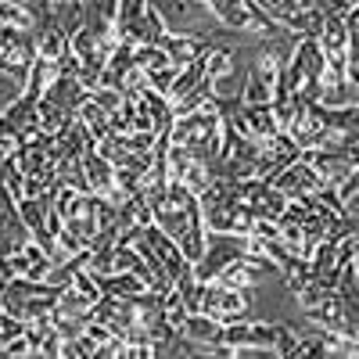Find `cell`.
Returning <instances> with one entry per match:
<instances>
[{
    "label": "cell",
    "mask_w": 359,
    "mask_h": 359,
    "mask_svg": "<svg viewBox=\"0 0 359 359\" xmlns=\"http://www.w3.org/2000/svg\"><path fill=\"white\" fill-rule=\"evenodd\" d=\"M219 133H223V115L212 101H208L205 108L176 115L172 126H169V140L187 147V151L205 165L216 162V155H219Z\"/></svg>",
    "instance_id": "cell-1"
},
{
    "label": "cell",
    "mask_w": 359,
    "mask_h": 359,
    "mask_svg": "<svg viewBox=\"0 0 359 359\" xmlns=\"http://www.w3.org/2000/svg\"><path fill=\"white\" fill-rule=\"evenodd\" d=\"M248 309H252V302H248L245 287H226L219 280H205L198 313L216 316L219 323H233V320H248Z\"/></svg>",
    "instance_id": "cell-2"
},
{
    "label": "cell",
    "mask_w": 359,
    "mask_h": 359,
    "mask_svg": "<svg viewBox=\"0 0 359 359\" xmlns=\"http://www.w3.org/2000/svg\"><path fill=\"white\" fill-rule=\"evenodd\" d=\"M245 252H248V237L245 233H216V230H208V248L194 262L198 280H216L223 273V266H230L237 255H245Z\"/></svg>",
    "instance_id": "cell-3"
},
{
    "label": "cell",
    "mask_w": 359,
    "mask_h": 359,
    "mask_svg": "<svg viewBox=\"0 0 359 359\" xmlns=\"http://www.w3.org/2000/svg\"><path fill=\"white\" fill-rule=\"evenodd\" d=\"M162 50L169 54V65L184 69L191 62H198V57H205L208 50H212V36H198V33H187V29H169V33L158 40Z\"/></svg>",
    "instance_id": "cell-4"
},
{
    "label": "cell",
    "mask_w": 359,
    "mask_h": 359,
    "mask_svg": "<svg viewBox=\"0 0 359 359\" xmlns=\"http://www.w3.org/2000/svg\"><path fill=\"white\" fill-rule=\"evenodd\" d=\"M169 33V25L162 22V15L147 4V15H140L137 22H118L115 25V36L118 43H130V47H144V43H158Z\"/></svg>",
    "instance_id": "cell-5"
},
{
    "label": "cell",
    "mask_w": 359,
    "mask_h": 359,
    "mask_svg": "<svg viewBox=\"0 0 359 359\" xmlns=\"http://www.w3.org/2000/svg\"><path fill=\"white\" fill-rule=\"evenodd\" d=\"M273 187H280L287 198H298V194H309V191H320L323 187V180L316 176V169L302 158H294L291 165H284L273 180Z\"/></svg>",
    "instance_id": "cell-6"
},
{
    "label": "cell",
    "mask_w": 359,
    "mask_h": 359,
    "mask_svg": "<svg viewBox=\"0 0 359 359\" xmlns=\"http://www.w3.org/2000/svg\"><path fill=\"white\" fill-rule=\"evenodd\" d=\"M43 97L54 101L57 108H65L69 115H79V108H83L86 97H90V90H86L76 76H54V83L43 90Z\"/></svg>",
    "instance_id": "cell-7"
},
{
    "label": "cell",
    "mask_w": 359,
    "mask_h": 359,
    "mask_svg": "<svg viewBox=\"0 0 359 359\" xmlns=\"http://www.w3.org/2000/svg\"><path fill=\"white\" fill-rule=\"evenodd\" d=\"M201 8L212 11V18L230 29V33H248L252 15H248V0H201Z\"/></svg>",
    "instance_id": "cell-8"
},
{
    "label": "cell",
    "mask_w": 359,
    "mask_h": 359,
    "mask_svg": "<svg viewBox=\"0 0 359 359\" xmlns=\"http://www.w3.org/2000/svg\"><path fill=\"white\" fill-rule=\"evenodd\" d=\"M316 40H320L327 57H348V22H345V15H338V11L327 15L323 18V33Z\"/></svg>",
    "instance_id": "cell-9"
},
{
    "label": "cell",
    "mask_w": 359,
    "mask_h": 359,
    "mask_svg": "<svg viewBox=\"0 0 359 359\" xmlns=\"http://www.w3.org/2000/svg\"><path fill=\"white\" fill-rule=\"evenodd\" d=\"M180 334H187V338H194L201 345H212L216 348L223 341V323L216 316H208V313H187L184 327H180Z\"/></svg>",
    "instance_id": "cell-10"
},
{
    "label": "cell",
    "mask_w": 359,
    "mask_h": 359,
    "mask_svg": "<svg viewBox=\"0 0 359 359\" xmlns=\"http://www.w3.org/2000/svg\"><path fill=\"white\" fill-rule=\"evenodd\" d=\"M180 252H184V259L187 262H198L201 255H205V248H208V226H205V216L198 212L194 219H191V226L180 233Z\"/></svg>",
    "instance_id": "cell-11"
},
{
    "label": "cell",
    "mask_w": 359,
    "mask_h": 359,
    "mask_svg": "<svg viewBox=\"0 0 359 359\" xmlns=\"http://www.w3.org/2000/svg\"><path fill=\"white\" fill-rule=\"evenodd\" d=\"M97 277V273H94ZM97 284H101V291L104 294H115V298H137V294H144L147 291V284L137 277V273H101L97 277Z\"/></svg>",
    "instance_id": "cell-12"
},
{
    "label": "cell",
    "mask_w": 359,
    "mask_h": 359,
    "mask_svg": "<svg viewBox=\"0 0 359 359\" xmlns=\"http://www.w3.org/2000/svg\"><path fill=\"white\" fill-rule=\"evenodd\" d=\"M69 47H72V36L62 33L57 25H43V29H36V57L57 62V57H62Z\"/></svg>",
    "instance_id": "cell-13"
},
{
    "label": "cell",
    "mask_w": 359,
    "mask_h": 359,
    "mask_svg": "<svg viewBox=\"0 0 359 359\" xmlns=\"http://www.w3.org/2000/svg\"><path fill=\"white\" fill-rule=\"evenodd\" d=\"M79 118L86 123V130L94 133V140H104V137L115 133V130H111V111H104L94 97H86V104L79 108Z\"/></svg>",
    "instance_id": "cell-14"
},
{
    "label": "cell",
    "mask_w": 359,
    "mask_h": 359,
    "mask_svg": "<svg viewBox=\"0 0 359 359\" xmlns=\"http://www.w3.org/2000/svg\"><path fill=\"white\" fill-rule=\"evenodd\" d=\"M201 79H205V57H198V62H191V65H184V69L176 72L172 90H169V101H172V104H176V101H184Z\"/></svg>",
    "instance_id": "cell-15"
},
{
    "label": "cell",
    "mask_w": 359,
    "mask_h": 359,
    "mask_svg": "<svg viewBox=\"0 0 359 359\" xmlns=\"http://www.w3.org/2000/svg\"><path fill=\"white\" fill-rule=\"evenodd\" d=\"M323 18H327V15H323L320 8H298L284 25L291 29L294 36H320V33H323Z\"/></svg>",
    "instance_id": "cell-16"
},
{
    "label": "cell",
    "mask_w": 359,
    "mask_h": 359,
    "mask_svg": "<svg viewBox=\"0 0 359 359\" xmlns=\"http://www.w3.org/2000/svg\"><path fill=\"white\" fill-rule=\"evenodd\" d=\"M169 29H180V22H191V11H194V0H147Z\"/></svg>",
    "instance_id": "cell-17"
},
{
    "label": "cell",
    "mask_w": 359,
    "mask_h": 359,
    "mask_svg": "<svg viewBox=\"0 0 359 359\" xmlns=\"http://www.w3.org/2000/svg\"><path fill=\"white\" fill-rule=\"evenodd\" d=\"M54 76H57V65L54 62H47V57H36L33 65H29V79H25V90L33 97H43V90L54 83Z\"/></svg>",
    "instance_id": "cell-18"
},
{
    "label": "cell",
    "mask_w": 359,
    "mask_h": 359,
    "mask_svg": "<svg viewBox=\"0 0 359 359\" xmlns=\"http://www.w3.org/2000/svg\"><path fill=\"white\" fill-rule=\"evenodd\" d=\"M237 69V57H233V47L230 43H212V50L205 54V76L208 79H216L223 72Z\"/></svg>",
    "instance_id": "cell-19"
},
{
    "label": "cell",
    "mask_w": 359,
    "mask_h": 359,
    "mask_svg": "<svg viewBox=\"0 0 359 359\" xmlns=\"http://www.w3.org/2000/svg\"><path fill=\"white\" fill-rule=\"evenodd\" d=\"M241 90H245V72H223L212 79V101H241Z\"/></svg>",
    "instance_id": "cell-20"
},
{
    "label": "cell",
    "mask_w": 359,
    "mask_h": 359,
    "mask_svg": "<svg viewBox=\"0 0 359 359\" xmlns=\"http://www.w3.org/2000/svg\"><path fill=\"white\" fill-rule=\"evenodd\" d=\"M36 118H40V130H47V133H62V126L69 123V118H76V115H69L65 108H57L54 101L40 97V101H36Z\"/></svg>",
    "instance_id": "cell-21"
},
{
    "label": "cell",
    "mask_w": 359,
    "mask_h": 359,
    "mask_svg": "<svg viewBox=\"0 0 359 359\" xmlns=\"http://www.w3.org/2000/svg\"><path fill=\"white\" fill-rule=\"evenodd\" d=\"M280 327H284V323H252V320H248L245 348H262V352H269V348H273V341H277V334H280Z\"/></svg>",
    "instance_id": "cell-22"
},
{
    "label": "cell",
    "mask_w": 359,
    "mask_h": 359,
    "mask_svg": "<svg viewBox=\"0 0 359 359\" xmlns=\"http://www.w3.org/2000/svg\"><path fill=\"white\" fill-rule=\"evenodd\" d=\"M133 62H137V69H144L151 76V72L169 65V54L162 50V43H144V47H133Z\"/></svg>",
    "instance_id": "cell-23"
},
{
    "label": "cell",
    "mask_w": 359,
    "mask_h": 359,
    "mask_svg": "<svg viewBox=\"0 0 359 359\" xmlns=\"http://www.w3.org/2000/svg\"><path fill=\"white\" fill-rule=\"evenodd\" d=\"M0 22L15 25V29H36V18L22 0H0Z\"/></svg>",
    "instance_id": "cell-24"
},
{
    "label": "cell",
    "mask_w": 359,
    "mask_h": 359,
    "mask_svg": "<svg viewBox=\"0 0 359 359\" xmlns=\"http://www.w3.org/2000/svg\"><path fill=\"white\" fill-rule=\"evenodd\" d=\"M18 338H25V320L15 316V313H0V355H4V348Z\"/></svg>",
    "instance_id": "cell-25"
},
{
    "label": "cell",
    "mask_w": 359,
    "mask_h": 359,
    "mask_svg": "<svg viewBox=\"0 0 359 359\" xmlns=\"http://www.w3.org/2000/svg\"><path fill=\"white\" fill-rule=\"evenodd\" d=\"M118 137H123L126 151H133V155H151L155 140H158V133H151V130H133V133H118Z\"/></svg>",
    "instance_id": "cell-26"
},
{
    "label": "cell",
    "mask_w": 359,
    "mask_h": 359,
    "mask_svg": "<svg viewBox=\"0 0 359 359\" xmlns=\"http://www.w3.org/2000/svg\"><path fill=\"white\" fill-rule=\"evenodd\" d=\"M273 97V90H269L252 69L245 72V90H241V101H248V104H262V101H269Z\"/></svg>",
    "instance_id": "cell-27"
},
{
    "label": "cell",
    "mask_w": 359,
    "mask_h": 359,
    "mask_svg": "<svg viewBox=\"0 0 359 359\" xmlns=\"http://www.w3.org/2000/svg\"><path fill=\"white\" fill-rule=\"evenodd\" d=\"M298 345H302V334L294 331V327H280V334H277V341H273V355H284V359H291V355H298Z\"/></svg>",
    "instance_id": "cell-28"
},
{
    "label": "cell",
    "mask_w": 359,
    "mask_h": 359,
    "mask_svg": "<svg viewBox=\"0 0 359 359\" xmlns=\"http://www.w3.org/2000/svg\"><path fill=\"white\" fill-rule=\"evenodd\" d=\"M90 97H94L104 111L123 108V90H115V86H94V90H90Z\"/></svg>",
    "instance_id": "cell-29"
},
{
    "label": "cell",
    "mask_w": 359,
    "mask_h": 359,
    "mask_svg": "<svg viewBox=\"0 0 359 359\" xmlns=\"http://www.w3.org/2000/svg\"><path fill=\"white\" fill-rule=\"evenodd\" d=\"M255 4H262L269 15H273V22H280V25L298 11V0H255Z\"/></svg>",
    "instance_id": "cell-30"
},
{
    "label": "cell",
    "mask_w": 359,
    "mask_h": 359,
    "mask_svg": "<svg viewBox=\"0 0 359 359\" xmlns=\"http://www.w3.org/2000/svg\"><path fill=\"white\" fill-rule=\"evenodd\" d=\"M176 65H165V69H158V72H151V76H147V86H151V90H158V94H165L169 97V90H172V79H176Z\"/></svg>",
    "instance_id": "cell-31"
},
{
    "label": "cell",
    "mask_w": 359,
    "mask_h": 359,
    "mask_svg": "<svg viewBox=\"0 0 359 359\" xmlns=\"http://www.w3.org/2000/svg\"><path fill=\"white\" fill-rule=\"evenodd\" d=\"M140 15H147V0H118V22H137Z\"/></svg>",
    "instance_id": "cell-32"
},
{
    "label": "cell",
    "mask_w": 359,
    "mask_h": 359,
    "mask_svg": "<svg viewBox=\"0 0 359 359\" xmlns=\"http://www.w3.org/2000/svg\"><path fill=\"white\" fill-rule=\"evenodd\" d=\"M54 65H57V76H76V79H79V72H83V62H79V54H76L72 47L57 57Z\"/></svg>",
    "instance_id": "cell-33"
},
{
    "label": "cell",
    "mask_w": 359,
    "mask_h": 359,
    "mask_svg": "<svg viewBox=\"0 0 359 359\" xmlns=\"http://www.w3.org/2000/svg\"><path fill=\"white\" fill-rule=\"evenodd\" d=\"M345 79H348V86H352V94L359 97V62H348V69H345Z\"/></svg>",
    "instance_id": "cell-34"
},
{
    "label": "cell",
    "mask_w": 359,
    "mask_h": 359,
    "mask_svg": "<svg viewBox=\"0 0 359 359\" xmlns=\"http://www.w3.org/2000/svg\"><path fill=\"white\" fill-rule=\"evenodd\" d=\"M345 22H348V33H359V4H355V8H348Z\"/></svg>",
    "instance_id": "cell-35"
},
{
    "label": "cell",
    "mask_w": 359,
    "mask_h": 359,
    "mask_svg": "<svg viewBox=\"0 0 359 359\" xmlns=\"http://www.w3.org/2000/svg\"><path fill=\"white\" fill-rule=\"evenodd\" d=\"M348 158H352V165H359V140L348 144Z\"/></svg>",
    "instance_id": "cell-36"
},
{
    "label": "cell",
    "mask_w": 359,
    "mask_h": 359,
    "mask_svg": "<svg viewBox=\"0 0 359 359\" xmlns=\"http://www.w3.org/2000/svg\"><path fill=\"white\" fill-rule=\"evenodd\" d=\"M50 4H57V0H50Z\"/></svg>",
    "instance_id": "cell-37"
}]
</instances>
